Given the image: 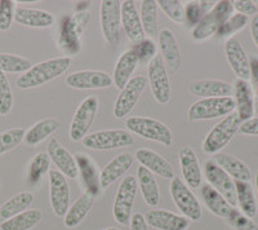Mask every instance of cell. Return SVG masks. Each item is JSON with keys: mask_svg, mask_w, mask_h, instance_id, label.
I'll return each instance as SVG.
<instances>
[{"mask_svg": "<svg viewBox=\"0 0 258 230\" xmlns=\"http://www.w3.org/2000/svg\"><path fill=\"white\" fill-rule=\"evenodd\" d=\"M70 66L71 57L64 56L45 60L32 65L26 73L21 74L16 80V86L20 89L38 88L63 75Z\"/></svg>", "mask_w": 258, "mask_h": 230, "instance_id": "6da1fadb", "label": "cell"}, {"mask_svg": "<svg viewBox=\"0 0 258 230\" xmlns=\"http://www.w3.org/2000/svg\"><path fill=\"white\" fill-rule=\"evenodd\" d=\"M240 124L241 122L236 111L225 117L206 136V139L203 141V151L209 155H216L221 153L222 149H225L234 139L235 135L239 132Z\"/></svg>", "mask_w": 258, "mask_h": 230, "instance_id": "7a4b0ae2", "label": "cell"}, {"mask_svg": "<svg viewBox=\"0 0 258 230\" xmlns=\"http://www.w3.org/2000/svg\"><path fill=\"white\" fill-rule=\"evenodd\" d=\"M129 132L141 136L142 139L155 141L164 146H170L173 142V132L167 124L149 117H131L125 121Z\"/></svg>", "mask_w": 258, "mask_h": 230, "instance_id": "3957f363", "label": "cell"}, {"mask_svg": "<svg viewBox=\"0 0 258 230\" xmlns=\"http://www.w3.org/2000/svg\"><path fill=\"white\" fill-rule=\"evenodd\" d=\"M234 12V7L229 0L217 2L216 6L208 13L203 16L199 24L192 29V39L195 41H203L216 35L226 21L229 20Z\"/></svg>", "mask_w": 258, "mask_h": 230, "instance_id": "277c9868", "label": "cell"}, {"mask_svg": "<svg viewBox=\"0 0 258 230\" xmlns=\"http://www.w3.org/2000/svg\"><path fill=\"white\" fill-rule=\"evenodd\" d=\"M82 142L84 148L91 150L109 151L132 146L135 139L126 130H102L87 135Z\"/></svg>", "mask_w": 258, "mask_h": 230, "instance_id": "5b68a950", "label": "cell"}, {"mask_svg": "<svg viewBox=\"0 0 258 230\" xmlns=\"http://www.w3.org/2000/svg\"><path fill=\"white\" fill-rule=\"evenodd\" d=\"M235 110L232 97L202 98L194 102L187 110V118L191 122L211 121V119L227 117Z\"/></svg>", "mask_w": 258, "mask_h": 230, "instance_id": "8992f818", "label": "cell"}, {"mask_svg": "<svg viewBox=\"0 0 258 230\" xmlns=\"http://www.w3.org/2000/svg\"><path fill=\"white\" fill-rule=\"evenodd\" d=\"M137 192V179L132 175L124 177L119 188H117L114 199V206H112V215H114L115 221L117 224L129 225Z\"/></svg>", "mask_w": 258, "mask_h": 230, "instance_id": "52a82bcc", "label": "cell"}, {"mask_svg": "<svg viewBox=\"0 0 258 230\" xmlns=\"http://www.w3.org/2000/svg\"><path fill=\"white\" fill-rule=\"evenodd\" d=\"M170 197L182 216H185L190 221H200L203 217L202 206L197 195L183 183L181 177H173L169 186Z\"/></svg>", "mask_w": 258, "mask_h": 230, "instance_id": "ba28073f", "label": "cell"}, {"mask_svg": "<svg viewBox=\"0 0 258 230\" xmlns=\"http://www.w3.org/2000/svg\"><path fill=\"white\" fill-rule=\"evenodd\" d=\"M147 82L154 98L161 105H167L172 100V83L165 64L161 56H156L147 64Z\"/></svg>", "mask_w": 258, "mask_h": 230, "instance_id": "9c48e42d", "label": "cell"}, {"mask_svg": "<svg viewBox=\"0 0 258 230\" xmlns=\"http://www.w3.org/2000/svg\"><path fill=\"white\" fill-rule=\"evenodd\" d=\"M98 107L100 101L96 96H88L80 102L70 126V139L73 141H83L85 136L89 135V130L96 119Z\"/></svg>", "mask_w": 258, "mask_h": 230, "instance_id": "30bf717a", "label": "cell"}, {"mask_svg": "<svg viewBox=\"0 0 258 230\" xmlns=\"http://www.w3.org/2000/svg\"><path fill=\"white\" fill-rule=\"evenodd\" d=\"M147 86V78L145 77H133L120 89V93L116 97L114 103V117L116 119L126 118L131 111L135 109L137 102L141 98L145 88Z\"/></svg>", "mask_w": 258, "mask_h": 230, "instance_id": "8fae6325", "label": "cell"}, {"mask_svg": "<svg viewBox=\"0 0 258 230\" xmlns=\"http://www.w3.org/2000/svg\"><path fill=\"white\" fill-rule=\"evenodd\" d=\"M121 3L119 0H103L101 2L100 22L101 31L105 40L111 45H116L120 39Z\"/></svg>", "mask_w": 258, "mask_h": 230, "instance_id": "7c38bea8", "label": "cell"}, {"mask_svg": "<svg viewBox=\"0 0 258 230\" xmlns=\"http://www.w3.org/2000/svg\"><path fill=\"white\" fill-rule=\"evenodd\" d=\"M204 176L209 185L217 190L232 207L236 206V190L235 181L226 174L214 159H208L204 164Z\"/></svg>", "mask_w": 258, "mask_h": 230, "instance_id": "4fadbf2b", "label": "cell"}, {"mask_svg": "<svg viewBox=\"0 0 258 230\" xmlns=\"http://www.w3.org/2000/svg\"><path fill=\"white\" fill-rule=\"evenodd\" d=\"M49 201L53 213L64 217L70 207V186L68 179L57 169L49 171Z\"/></svg>", "mask_w": 258, "mask_h": 230, "instance_id": "5bb4252c", "label": "cell"}, {"mask_svg": "<svg viewBox=\"0 0 258 230\" xmlns=\"http://www.w3.org/2000/svg\"><path fill=\"white\" fill-rule=\"evenodd\" d=\"M82 35L78 27L71 20V16H63L59 22L58 30H57V45L59 49L66 54V57L77 56L80 53L82 44Z\"/></svg>", "mask_w": 258, "mask_h": 230, "instance_id": "9a60e30c", "label": "cell"}, {"mask_svg": "<svg viewBox=\"0 0 258 230\" xmlns=\"http://www.w3.org/2000/svg\"><path fill=\"white\" fill-rule=\"evenodd\" d=\"M66 84L73 89H106L112 86V78L100 70H82L66 77Z\"/></svg>", "mask_w": 258, "mask_h": 230, "instance_id": "2e32d148", "label": "cell"}, {"mask_svg": "<svg viewBox=\"0 0 258 230\" xmlns=\"http://www.w3.org/2000/svg\"><path fill=\"white\" fill-rule=\"evenodd\" d=\"M74 158L77 160L78 169H79L80 179L85 188V193L93 195L94 198L101 197L103 193V188L101 186L100 172H98L94 160L85 153L75 154Z\"/></svg>", "mask_w": 258, "mask_h": 230, "instance_id": "e0dca14e", "label": "cell"}, {"mask_svg": "<svg viewBox=\"0 0 258 230\" xmlns=\"http://www.w3.org/2000/svg\"><path fill=\"white\" fill-rule=\"evenodd\" d=\"M158 36L161 50V59L164 61L165 68H167L168 73L176 74L183 64L178 41H177L174 34L172 33V30L169 29H163L158 34Z\"/></svg>", "mask_w": 258, "mask_h": 230, "instance_id": "ac0fdd59", "label": "cell"}, {"mask_svg": "<svg viewBox=\"0 0 258 230\" xmlns=\"http://www.w3.org/2000/svg\"><path fill=\"white\" fill-rule=\"evenodd\" d=\"M225 54L230 68L232 69L234 74L238 79L249 82V57L246 54L240 41L236 38L227 39L225 43Z\"/></svg>", "mask_w": 258, "mask_h": 230, "instance_id": "d6986e66", "label": "cell"}, {"mask_svg": "<svg viewBox=\"0 0 258 230\" xmlns=\"http://www.w3.org/2000/svg\"><path fill=\"white\" fill-rule=\"evenodd\" d=\"M48 156L50 162L57 167V171L61 172L66 179H78L79 169H78L77 160L73 154L63 148L57 139H52L48 144Z\"/></svg>", "mask_w": 258, "mask_h": 230, "instance_id": "ffe728a7", "label": "cell"}, {"mask_svg": "<svg viewBox=\"0 0 258 230\" xmlns=\"http://www.w3.org/2000/svg\"><path fill=\"white\" fill-rule=\"evenodd\" d=\"M179 167H181V174L183 183L190 188V189H198L202 186L203 174L202 167L199 164V159L192 148L186 146L179 150L178 154Z\"/></svg>", "mask_w": 258, "mask_h": 230, "instance_id": "44dd1931", "label": "cell"}, {"mask_svg": "<svg viewBox=\"0 0 258 230\" xmlns=\"http://www.w3.org/2000/svg\"><path fill=\"white\" fill-rule=\"evenodd\" d=\"M144 216L149 226L158 230H187L191 224L185 216L168 210H150Z\"/></svg>", "mask_w": 258, "mask_h": 230, "instance_id": "7402d4cb", "label": "cell"}, {"mask_svg": "<svg viewBox=\"0 0 258 230\" xmlns=\"http://www.w3.org/2000/svg\"><path fill=\"white\" fill-rule=\"evenodd\" d=\"M135 155L140 165L149 169L153 175H158V176L163 177L165 180H172L174 177V171L172 164L165 159L164 156H161L156 151L147 148H141L136 151Z\"/></svg>", "mask_w": 258, "mask_h": 230, "instance_id": "603a6c76", "label": "cell"}, {"mask_svg": "<svg viewBox=\"0 0 258 230\" xmlns=\"http://www.w3.org/2000/svg\"><path fill=\"white\" fill-rule=\"evenodd\" d=\"M121 17V29L124 30L128 40H131L135 44L137 41L142 40L145 38L144 27H142L141 17L140 12L137 11L135 2L132 0H125L121 3L120 8Z\"/></svg>", "mask_w": 258, "mask_h": 230, "instance_id": "cb8c5ba5", "label": "cell"}, {"mask_svg": "<svg viewBox=\"0 0 258 230\" xmlns=\"http://www.w3.org/2000/svg\"><path fill=\"white\" fill-rule=\"evenodd\" d=\"M235 109L240 122H245L254 117V93L249 82L236 79L234 83Z\"/></svg>", "mask_w": 258, "mask_h": 230, "instance_id": "d4e9b609", "label": "cell"}, {"mask_svg": "<svg viewBox=\"0 0 258 230\" xmlns=\"http://www.w3.org/2000/svg\"><path fill=\"white\" fill-rule=\"evenodd\" d=\"M188 92L192 96L203 98L231 97L234 88L230 83L217 79L195 80L188 86Z\"/></svg>", "mask_w": 258, "mask_h": 230, "instance_id": "484cf974", "label": "cell"}, {"mask_svg": "<svg viewBox=\"0 0 258 230\" xmlns=\"http://www.w3.org/2000/svg\"><path fill=\"white\" fill-rule=\"evenodd\" d=\"M133 163H135V159H133L132 154L120 153L114 156L100 174L101 186L103 188V190L112 185L115 181L121 179L129 169L132 168Z\"/></svg>", "mask_w": 258, "mask_h": 230, "instance_id": "4316f807", "label": "cell"}, {"mask_svg": "<svg viewBox=\"0 0 258 230\" xmlns=\"http://www.w3.org/2000/svg\"><path fill=\"white\" fill-rule=\"evenodd\" d=\"M15 21L17 24L34 29H47L54 25V16L43 9L17 7L15 12Z\"/></svg>", "mask_w": 258, "mask_h": 230, "instance_id": "83f0119b", "label": "cell"}, {"mask_svg": "<svg viewBox=\"0 0 258 230\" xmlns=\"http://www.w3.org/2000/svg\"><path fill=\"white\" fill-rule=\"evenodd\" d=\"M213 159L234 181H249L250 183L252 180L250 168L236 156L221 151L214 155Z\"/></svg>", "mask_w": 258, "mask_h": 230, "instance_id": "f1b7e54d", "label": "cell"}, {"mask_svg": "<svg viewBox=\"0 0 258 230\" xmlns=\"http://www.w3.org/2000/svg\"><path fill=\"white\" fill-rule=\"evenodd\" d=\"M140 64L136 57V54L133 53L132 50H125L121 53V56L117 59L116 64H115L114 68V74H112V84H114L116 88L123 89L124 86L129 80L132 79L133 73L137 69V65Z\"/></svg>", "mask_w": 258, "mask_h": 230, "instance_id": "f546056e", "label": "cell"}, {"mask_svg": "<svg viewBox=\"0 0 258 230\" xmlns=\"http://www.w3.org/2000/svg\"><path fill=\"white\" fill-rule=\"evenodd\" d=\"M94 199L96 198L93 195L88 194V193L85 192L83 193L77 201L69 207V211L66 212V215L63 217L64 226L73 229V227H77L78 225L82 224L83 220L88 216V213L93 208Z\"/></svg>", "mask_w": 258, "mask_h": 230, "instance_id": "4dcf8cb0", "label": "cell"}, {"mask_svg": "<svg viewBox=\"0 0 258 230\" xmlns=\"http://www.w3.org/2000/svg\"><path fill=\"white\" fill-rule=\"evenodd\" d=\"M137 185L141 189L142 197L144 201L146 202L147 206L150 207H158L160 203V190H159V185L156 183L155 177L149 169L145 167H138L137 169Z\"/></svg>", "mask_w": 258, "mask_h": 230, "instance_id": "1f68e13d", "label": "cell"}, {"mask_svg": "<svg viewBox=\"0 0 258 230\" xmlns=\"http://www.w3.org/2000/svg\"><path fill=\"white\" fill-rule=\"evenodd\" d=\"M200 194H202L203 202H204L207 208L213 215L218 216V217L227 218L232 208H235V207H232L229 202L226 201L217 190H214L209 184H202V186H200Z\"/></svg>", "mask_w": 258, "mask_h": 230, "instance_id": "d6a6232c", "label": "cell"}, {"mask_svg": "<svg viewBox=\"0 0 258 230\" xmlns=\"http://www.w3.org/2000/svg\"><path fill=\"white\" fill-rule=\"evenodd\" d=\"M34 199H35L34 194L31 192H27V190L9 198L6 203L0 206V224H3L9 218L30 210V206L34 203Z\"/></svg>", "mask_w": 258, "mask_h": 230, "instance_id": "836d02e7", "label": "cell"}, {"mask_svg": "<svg viewBox=\"0 0 258 230\" xmlns=\"http://www.w3.org/2000/svg\"><path fill=\"white\" fill-rule=\"evenodd\" d=\"M236 190V204H239L240 212L253 218L257 215L258 204L254 189L249 181H235Z\"/></svg>", "mask_w": 258, "mask_h": 230, "instance_id": "e575fe53", "label": "cell"}, {"mask_svg": "<svg viewBox=\"0 0 258 230\" xmlns=\"http://www.w3.org/2000/svg\"><path fill=\"white\" fill-rule=\"evenodd\" d=\"M59 128V122L53 118H45L39 121L32 127H30L29 131L25 133L24 142L27 146H36L41 144L43 141L56 133Z\"/></svg>", "mask_w": 258, "mask_h": 230, "instance_id": "d590c367", "label": "cell"}, {"mask_svg": "<svg viewBox=\"0 0 258 230\" xmlns=\"http://www.w3.org/2000/svg\"><path fill=\"white\" fill-rule=\"evenodd\" d=\"M41 218L43 212L38 208H32L0 224V230H31L41 221Z\"/></svg>", "mask_w": 258, "mask_h": 230, "instance_id": "8d00e7d4", "label": "cell"}, {"mask_svg": "<svg viewBox=\"0 0 258 230\" xmlns=\"http://www.w3.org/2000/svg\"><path fill=\"white\" fill-rule=\"evenodd\" d=\"M50 159L47 153L36 154L29 163L27 167V183L31 186H36L43 177L49 174Z\"/></svg>", "mask_w": 258, "mask_h": 230, "instance_id": "74e56055", "label": "cell"}, {"mask_svg": "<svg viewBox=\"0 0 258 230\" xmlns=\"http://www.w3.org/2000/svg\"><path fill=\"white\" fill-rule=\"evenodd\" d=\"M140 17H141L144 33L151 38L158 35V3L155 0L141 2Z\"/></svg>", "mask_w": 258, "mask_h": 230, "instance_id": "f35d334b", "label": "cell"}, {"mask_svg": "<svg viewBox=\"0 0 258 230\" xmlns=\"http://www.w3.org/2000/svg\"><path fill=\"white\" fill-rule=\"evenodd\" d=\"M32 66L29 59L12 53H0V71L2 73H15L24 74Z\"/></svg>", "mask_w": 258, "mask_h": 230, "instance_id": "ab89813d", "label": "cell"}, {"mask_svg": "<svg viewBox=\"0 0 258 230\" xmlns=\"http://www.w3.org/2000/svg\"><path fill=\"white\" fill-rule=\"evenodd\" d=\"M246 25H248V17L240 15V13H235L221 26L216 36L218 39H226V40L231 39L234 38L235 34H238L239 31L245 29Z\"/></svg>", "mask_w": 258, "mask_h": 230, "instance_id": "60d3db41", "label": "cell"}, {"mask_svg": "<svg viewBox=\"0 0 258 230\" xmlns=\"http://www.w3.org/2000/svg\"><path fill=\"white\" fill-rule=\"evenodd\" d=\"M25 133L24 128H11L0 133V155L12 151L21 142H24Z\"/></svg>", "mask_w": 258, "mask_h": 230, "instance_id": "b9f144b4", "label": "cell"}, {"mask_svg": "<svg viewBox=\"0 0 258 230\" xmlns=\"http://www.w3.org/2000/svg\"><path fill=\"white\" fill-rule=\"evenodd\" d=\"M131 50L141 64H149L151 60L158 56V45L151 38H144L142 40L135 43Z\"/></svg>", "mask_w": 258, "mask_h": 230, "instance_id": "7bdbcfd3", "label": "cell"}, {"mask_svg": "<svg viewBox=\"0 0 258 230\" xmlns=\"http://www.w3.org/2000/svg\"><path fill=\"white\" fill-rule=\"evenodd\" d=\"M156 3L169 20L179 25L186 24L185 6L182 4V2L179 0H159Z\"/></svg>", "mask_w": 258, "mask_h": 230, "instance_id": "ee69618b", "label": "cell"}, {"mask_svg": "<svg viewBox=\"0 0 258 230\" xmlns=\"http://www.w3.org/2000/svg\"><path fill=\"white\" fill-rule=\"evenodd\" d=\"M13 107V92L11 83L4 73L0 71V115H8Z\"/></svg>", "mask_w": 258, "mask_h": 230, "instance_id": "f6af8a7d", "label": "cell"}, {"mask_svg": "<svg viewBox=\"0 0 258 230\" xmlns=\"http://www.w3.org/2000/svg\"><path fill=\"white\" fill-rule=\"evenodd\" d=\"M226 220L235 230H258V225L253 221V218L245 216L236 208H232Z\"/></svg>", "mask_w": 258, "mask_h": 230, "instance_id": "bcb514c9", "label": "cell"}, {"mask_svg": "<svg viewBox=\"0 0 258 230\" xmlns=\"http://www.w3.org/2000/svg\"><path fill=\"white\" fill-rule=\"evenodd\" d=\"M16 3L12 0L0 2V31H8L15 20Z\"/></svg>", "mask_w": 258, "mask_h": 230, "instance_id": "7dc6e473", "label": "cell"}, {"mask_svg": "<svg viewBox=\"0 0 258 230\" xmlns=\"http://www.w3.org/2000/svg\"><path fill=\"white\" fill-rule=\"evenodd\" d=\"M203 16H204V13H203L199 2H188L185 6L186 24L195 27L199 24V21L202 20Z\"/></svg>", "mask_w": 258, "mask_h": 230, "instance_id": "c3c4849f", "label": "cell"}, {"mask_svg": "<svg viewBox=\"0 0 258 230\" xmlns=\"http://www.w3.org/2000/svg\"><path fill=\"white\" fill-rule=\"evenodd\" d=\"M232 7L238 13L243 16H255L258 13V8L252 0H235L231 2Z\"/></svg>", "mask_w": 258, "mask_h": 230, "instance_id": "681fc988", "label": "cell"}, {"mask_svg": "<svg viewBox=\"0 0 258 230\" xmlns=\"http://www.w3.org/2000/svg\"><path fill=\"white\" fill-rule=\"evenodd\" d=\"M239 132L243 133V135L248 136H258V117L252 119H248L245 122H241L240 128H239Z\"/></svg>", "mask_w": 258, "mask_h": 230, "instance_id": "f907efd6", "label": "cell"}, {"mask_svg": "<svg viewBox=\"0 0 258 230\" xmlns=\"http://www.w3.org/2000/svg\"><path fill=\"white\" fill-rule=\"evenodd\" d=\"M129 226H131V230H149V224L145 220V216L140 212L133 213Z\"/></svg>", "mask_w": 258, "mask_h": 230, "instance_id": "816d5d0a", "label": "cell"}, {"mask_svg": "<svg viewBox=\"0 0 258 230\" xmlns=\"http://www.w3.org/2000/svg\"><path fill=\"white\" fill-rule=\"evenodd\" d=\"M249 73L252 84L254 87L258 86V57L252 56L249 59Z\"/></svg>", "mask_w": 258, "mask_h": 230, "instance_id": "f5cc1de1", "label": "cell"}, {"mask_svg": "<svg viewBox=\"0 0 258 230\" xmlns=\"http://www.w3.org/2000/svg\"><path fill=\"white\" fill-rule=\"evenodd\" d=\"M250 35H252L253 41L258 48V13L255 16H253V18L250 20Z\"/></svg>", "mask_w": 258, "mask_h": 230, "instance_id": "db71d44e", "label": "cell"}, {"mask_svg": "<svg viewBox=\"0 0 258 230\" xmlns=\"http://www.w3.org/2000/svg\"><path fill=\"white\" fill-rule=\"evenodd\" d=\"M91 8V3L89 2H82L77 6V12H84V11H88Z\"/></svg>", "mask_w": 258, "mask_h": 230, "instance_id": "11a10c76", "label": "cell"}, {"mask_svg": "<svg viewBox=\"0 0 258 230\" xmlns=\"http://www.w3.org/2000/svg\"><path fill=\"white\" fill-rule=\"evenodd\" d=\"M254 114H258V86L254 93Z\"/></svg>", "mask_w": 258, "mask_h": 230, "instance_id": "9f6ffc18", "label": "cell"}, {"mask_svg": "<svg viewBox=\"0 0 258 230\" xmlns=\"http://www.w3.org/2000/svg\"><path fill=\"white\" fill-rule=\"evenodd\" d=\"M254 183H255V190H257V195H258V169H257V172H255Z\"/></svg>", "mask_w": 258, "mask_h": 230, "instance_id": "6f0895ef", "label": "cell"}, {"mask_svg": "<svg viewBox=\"0 0 258 230\" xmlns=\"http://www.w3.org/2000/svg\"><path fill=\"white\" fill-rule=\"evenodd\" d=\"M102 230H120V229H117V227H106V229H102Z\"/></svg>", "mask_w": 258, "mask_h": 230, "instance_id": "680465c9", "label": "cell"}, {"mask_svg": "<svg viewBox=\"0 0 258 230\" xmlns=\"http://www.w3.org/2000/svg\"><path fill=\"white\" fill-rule=\"evenodd\" d=\"M254 3H255V6H257V8H258V2H254Z\"/></svg>", "mask_w": 258, "mask_h": 230, "instance_id": "91938a15", "label": "cell"}, {"mask_svg": "<svg viewBox=\"0 0 258 230\" xmlns=\"http://www.w3.org/2000/svg\"><path fill=\"white\" fill-rule=\"evenodd\" d=\"M0 185H2V180H0Z\"/></svg>", "mask_w": 258, "mask_h": 230, "instance_id": "94428289", "label": "cell"}]
</instances>
